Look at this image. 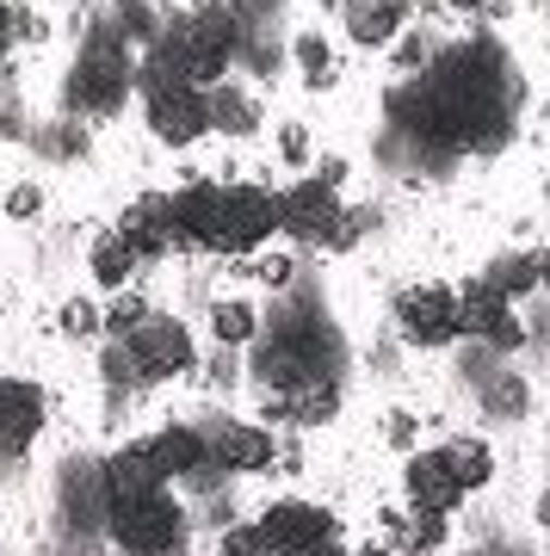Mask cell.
<instances>
[{"label":"cell","mask_w":550,"mask_h":556,"mask_svg":"<svg viewBox=\"0 0 550 556\" xmlns=\"http://www.w3.org/2000/svg\"><path fill=\"white\" fill-rule=\"evenodd\" d=\"M452 7H483V0H452Z\"/></svg>","instance_id":"cell-39"},{"label":"cell","mask_w":550,"mask_h":556,"mask_svg":"<svg viewBox=\"0 0 550 556\" xmlns=\"http://www.w3.org/2000/svg\"><path fill=\"white\" fill-rule=\"evenodd\" d=\"M278 155L291 161V167H303V161H310V130H303V124H285V130H278Z\"/></svg>","instance_id":"cell-30"},{"label":"cell","mask_w":550,"mask_h":556,"mask_svg":"<svg viewBox=\"0 0 550 556\" xmlns=\"http://www.w3.org/2000/svg\"><path fill=\"white\" fill-rule=\"evenodd\" d=\"M396 316H402V328L421 346H446L458 334V291L452 285H409L396 298Z\"/></svg>","instance_id":"cell-12"},{"label":"cell","mask_w":550,"mask_h":556,"mask_svg":"<svg viewBox=\"0 0 550 556\" xmlns=\"http://www.w3.org/2000/svg\"><path fill=\"white\" fill-rule=\"evenodd\" d=\"M105 526L118 538V551H130V556H174L179 538H186V514L161 489L155 495H137V501H112Z\"/></svg>","instance_id":"cell-6"},{"label":"cell","mask_w":550,"mask_h":556,"mask_svg":"<svg viewBox=\"0 0 550 556\" xmlns=\"http://www.w3.org/2000/svg\"><path fill=\"white\" fill-rule=\"evenodd\" d=\"M204 100H211V130H223V137H254L260 130V100H248L241 87H204Z\"/></svg>","instance_id":"cell-20"},{"label":"cell","mask_w":550,"mask_h":556,"mask_svg":"<svg viewBox=\"0 0 550 556\" xmlns=\"http://www.w3.org/2000/svg\"><path fill=\"white\" fill-rule=\"evenodd\" d=\"M291 420H303V427H322V420H335V408H340V383L335 378H315V383H303L291 402H278Z\"/></svg>","instance_id":"cell-25"},{"label":"cell","mask_w":550,"mask_h":556,"mask_svg":"<svg viewBox=\"0 0 550 556\" xmlns=\"http://www.w3.org/2000/svg\"><path fill=\"white\" fill-rule=\"evenodd\" d=\"M291 50H297V62H303V75H310L315 87H328V43L315 38V31H303Z\"/></svg>","instance_id":"cell-27"},{"label":"cell","mask_w":550,"mask_h":556,"mask_svg":"<svg viewBox=\"0 0 550 556\" xmlns=\"http://www.w3.org/2000/svg\"><path fill=\"white\" fill-rule=\"evenodd\" d=\"M149 445V457H155L161 477H192L198 464L211 457V445H204V433H192V427H161L155 439H142Z\"/></svg>","instance_id":"cell-19"},{"label":"cell","mask_w":550,"mask_h":556,"mask_svg":"<svg viewBox=\"0 0 550 556\" xmlns=\"http://www.w3.org/2000/svg\"><path fill=\"white\" fill-rule=\"evenodd\" d=\"M538 285H550V260H545V273H538Z\"/></svg>","instance_id":"cell-38"},{"label":"cell","mask_w":550,"mask_h":556,"mask_svg":"<svg viewBox=\"0 0 550 556\" xmlns=\"http://www.w3.org/2000/svg\"><path fill=\"white\" fill-rule=\"evenodd\" d=\"M118 236L130 241V254L137 260H161V254H174V248H186V236H179V223H174V192H149V199H137L130 211H124Z\"/></svg>","instance_id":"cell-11"},{"label":"cell","mask_w":550,"mask_h":556,"mask_svg":"<svg viewBox=\"0 0 550 556\" xmlns=\"http://www.w3.org/2000/svg\"><path fill=\"white\" fill-rule=\"evenodd\" d=\"M439 452H446V464H452V477L464 482V489H483V482L495 477V457H489V445H483L476 433H458V439H446Z\"/></svg>","instance_id":"cell-23"},{"label":"cell","mask_w":550,"mask_h":556,"mask_svg":"<svg viewBox=\"0 0 550 556\" xmlns=\"http://www.w3.org/2000/svg\"><path fill=\"white\" fill-rule=\"evenodd\" d=\"M260 538H266V551H297V544H328L335 538V519L322 514V507H310V501H273L266 514H260Z\"/></svg>","instance_id":"cell-13"},{"label":"cell","mask_w":550,"mask_h":556,"mask_svg":"<svg viewBox=\"0 0 550 556\" xmlns=\"http://www.w3.org/2000/svg\"><path fill=\"white\" fill-rule=\"evenodd\" d=\"M260 551H266L260 519H254V526H229V532H223V556H260Z\"/></svg>","instance_id":"cell-29"},{"label":"cell","mask_w":550,"mask_h":556,"mask_svg":"<svg viewBox=\"0 0 550 556\" xmlns=\"http://www.w3.org/2000/svg\"><path fill=\"white\" fill-rule=\"evenodd\" d=\"M99 482H105V507L112 501H137V495H155L161 470H155V457H149V445H124V452L105 457V470H99Z\"/></svg>","instance_id":"cell-17"},{"label":"cell","mask_w":550,"mask_h":556,"mask_svg":"<svg viewBox=\"0 0 550 556\" xmlns=\"http://www.w3.org/2000/svg\"><path fill=\"white\" fill-rule=\"evenodd\" d=\"M273 556H347V551L328 538V544H297V551H273Z\"/></svg>","instance_id":"cell-34"},{"label":"cell","mask_w":550,"mask_h":556,"mask_svg":"<svg viewBox=\"0 0 550 556\" xmlns=\"http://www.w3.org/2000/svg\"><path fill=\"white\" fill-rule=\"evenodd\" d=\"M409 501L414 507H427V514H452L458 501L471 495L464 482L452 477V464H446V452H421V457H409Z\"/></svg>","instance_id":"cell-16"},{"label":"cell","mask_w":550,"mask_h":556,"mask_svg":"<svg viewBox=\"0 0 550 556\" xmlns=\"http://www.w3.org/2000/svg\"><path fill=\"white\" fill-rule=\"evenodd\" d=\"M335 334L322 328L315 316H303V309H285L278 316V328L266 340H260L254 353V378L273 383L278 396H297L303 383L315 378H335Z\"/></svg>","instance_id":"cell-3"},{"label":"cell","mask_w":550,"mask_h":556,"mask_svg":"<svg viewBox=\"0 0 550 556\" xmlns=\"http://www.w3.org/2000/svg\"><path fill=\"white\" fill-rule=\"evenodd\" d=\"M204 445H211V464H223V470H236V477H248V470H266L273 464V433L266 427H248V420H223V427H211L204 433Z\"/></svg>","instance_id":"cell-14"},{"label":"cell","mask_w":550,"mask_h":556,"mask_svg":"<svg viewBox=\"0 0 550 556\" xmlns=\"http://www.w3.org/2000/svg\"><path fill=\"white\" fill-rule=\"evenodd\" d=\"M414 0H353L347 7V38L353 43H396V31L409 25Z\"/></svg>","instance_id":"cell-18"},{"label":"cell","mask_w":550,"mask_h":556,"mask_svg":"<svg viewBox=\"0 0 550 556\" xmlns=\"http://www.w3.org/2000/svg\"><path fill=\"white\" fill-rule=\"evenodd\" d=\"M278 236V192L266 186H216V211L204 223L198 248L211 254H254L260 241Z\"/></svg>","instance_id":"cell-4"},{"label":"cell","mask_w":550,"mask_h":556,"mask_svg":"<svg viewBox=\"0 0 550 556\" xmlns=\"http://www.w3.org/2000/svg\"><path fill=\"white\" fill-rule=\"evenodd\" d=\"M241 25L223 0H198L186 20H174L155 38L149 62L137 68V87H155V80H192V87H216L223 68L236 62Z\"/></svg>","instance_id":"cell-2"},{"label":"cell","mask_w":550,"mask_h":556,"mask_svg":"<svg viewBox=\"0 0 550 556\" xmlns=\"http://www.w3.org/2000/svg\"><path fill=\"white\" fill-rule=\"evenodd\" d=\"M130 80H137V68H130V56H124L118 38H93L87 50H80V62L68 68V87H62V100L75 105V112H118V100L130 93Z\"/></svg>","instance_id":"cell-5"},{"label":"cell","mask_w":550,"mask_h":556,"mask_svg":"<svg viewBox=\"0 0 550 556\" xmlns=\"http://www.w3.org/2000/svg\"><path fill=\"white\" fill-rule=\"evenodd\" d=\"M124 340V353H130V365H137V383H161V378H179L186 365H192V334H186V321L174 316H149L130 328Z\"/></svg>","instance_id":"cell-8"},{"label":"cell","mask_w":550,"mask_h":556,"mask_svg":"<svg viewBox=\"0 0 550 556\" xmlns=\"http://www.w3.org/2000/svg\"><path fill=\"white\" fill-rule=\"evenodd\" d=\"M87 273L105 285V291H124L130 285V273H137V254H130V241L112 229V236H99L93 248H87Z\"/></svg>","instance_id":"cell-22"},{"label":"cell","mask_w":550,"mask_h":556,"mask_svg":"<svg viewBox=\"0 0 550 556\" xmlns=\"http://www.w3.org/2000/svg\"><path fill=\"white\" fill-rule=\"evenodd\" d=\"M538 519H545V526H550V495H545V501H538Z\"/></svg>","instance_id":"cell-37"},{"label":"cell","mask_w":550,"mask_h":556,"mask_svg":"<svg viewBox=\"0 0 550 556\" xmlns=\"http://www.w3.org/2000/svg\"><path fill=\"white\" fill-rule=\"evenodd\" d=\"M513 93H520V80L495 43H452L421 80L390 93V118L421 142L489 149V142L508 137Z\"/></svg>","instance_id":"cell-1"},{"label":"cell","mask_w":550,"mask_h":556,"mask_svg":"<svg viewBox=\"0 0 550 556\" xmlns=\"http://www.w3.org/2000/svg\"><path fill=\"white\" fill-rule=\"evenodd\" d=\"M38 211H43V192H38V186H13V192H7V217H38Z\"/></svg>","instance_id":"cell-31"},{"label":"cell","mask_w":550,"mask_h":556,"mask_svg":"<svg viewBox=\"0 0 550 556\" xmlns=\"http://www.w3.org/2000/svg\"><path fill=\"white\" fill-rule=\"evenodd\" d=\"M390 532H396L390 551L433 556L439 544H446V514H427V507H414V514H390Z\"/></svg>","instance_id":"cell-21"},{"label":"cell","mask_w":550,"mask_h":556,"mask_svg":"<svg viewBox=\"0 0 550 556\" xmlns=\"http://www.w3.org/2000/svg\"><path fill=\"white\" fill-rule=\"evenodd\" d=\"M538 273H545V260L538 254H501L489 273H483V285L513 303V298H526V291H538Z\"/></svg>","instance_id":"cell-24"},{"label":"cell","mask_w":550,"mask_h":556,"mask_svg":"<svg viewBox=\"0 0 550 556\" xmlns=\"http://www.w3.org/2000/svg\"><path fill=\"white\" fill-rule=\"evenodd\" d=\"M43 427V390L25 378H0V452H25Z\"/></svg>","instance_id":"cell-15"},{"label":"cell","mask_w":550,"mask_h":556,"mask_svg":"<svg viewBox=\"0 0 550 556\" xmlns=\"http://www.w3.org/2000/svg\"><path fill=\"white\" fill-rule=\"evenodd\" d=\"M142 316H149V298H118V303H112V309H105L99 321H105L112 334H130V328H137Z\"/></svg>","instance_id":"cell-28"},{"label":"cell","mask_w":550,"mask_h":556,"mask_svg":"<svg viewBox=\"0 0 550 556\" xmlns=\"http://www.w3.org/2000/svg\"><path fill=\"white\" fill-rule=\"evenodd\" d=\"M390 439H396V445H409V439H414V420L396 415V420H390Z\"/></svg>","instance_id":"cell-35"},{"label":"cell","mask_w":550,"mask_h":556,"mask_svg":"<svg viewBox=\"0 0 550 556\" xmlns=\"http://www.w3.org/2000/svg\"><path fill=\"white\" fill-rule=\"evenodd\" d=\"M365 556H384V551H365Z\"/></svg>","instance_id":"cell-40"},{"label":"cell","mask_w":550,"mask_h":556,"mask_svg":"<svg viewBox=\"0 0 550 556\" xmlns=\"http://www.w3.org/2000/svg\"><path fill=\"white\" fill-rule=\"evenodd\" d=\"M211 334L223 340V346H248V340L260 334L254 303H216V309H211Z\"/></svg>","instance_id":"cell-26"},{"label":"cell","mask_w":550,"mask_h":556,"mask_svg":"<svg viewBox=\"0 0 550 556\" xmlns=\"http://www.w3.org/2000/svg\"><path fill=\"white\" fill-rule=\"evenodd\" d=\"M62 328H68V334H87V328H99V309L93 303H68V309H62Z\"/></svg>","instance_id":"cell-32"},{"label":"cell","mask_w":550,"mask_h":556,"mask_svg":"<svg viewBox=\"0 0 550 556\" xmlns=\"http://www.w3.org/2000/svg\"><path fill=\"white\" fill-rule=\"evenodd\" d=\"M458 334H476L489 340V346H501V353H513L520 346V321H513L508 298L501 291H489L483 278H471V285H458Z\"/></svg>","instance_id":"cell-10"},{"label":"cell","mask_w":550,"mask_h":556,"mask_svg":"<svg viewBox=\"0 0 550 556\" xmlns=\"http://www.w3.org/2000/svg\"><path fill=\"white\" fill-rule=\"evenodd\" d=\"M260 278H266V285H285V278H291V260L278 254V260H260Z\"/></svg>","instance_id":"cell-33"},{"label":"cell","mask_w":550,"mask_h":556,"mask_svg":"<svg viewBox=\"0 0 550 556\" xmlns=\"http://www.w3.org/2000/svg\"><path fill=\"white\" fill-rule=\"evenodd\" d=\"M7 38H13V7L0 0V50H7Z\"/></svg>","instance_id":"cell-36"},{"label":"cell","mask_w":550,"mask_h":556,"mask_svg":"<svg viewBox=\"0 0 550 556\" xmlns=\"http://www.w3.org/2000/svg\"><path fill=\"white\" fill-rule=\"evenodd\" d=\"M278 229L291 241H310V248H347L353 241V223H347L328 179H297L291 192H278Z\"/></svg>","instance_id":"cell-7"},{"label":"cell","mask_w":550,"mask_h":556,"mask_svg":"<svg viewBox=\"0 0 550 556\" xmlns=\"http://www.w3.org/2000/svg\"><path fill=\"white\" fill-rule=\"evenodd\" d=\"M142 105H149V130L174 149H186L211 130V100L192 80H155V87H142Z\"/></svg>","instance_id":"cell-9"}]
</instances>
